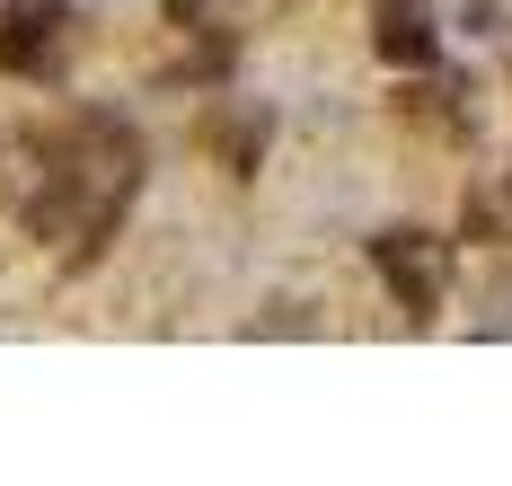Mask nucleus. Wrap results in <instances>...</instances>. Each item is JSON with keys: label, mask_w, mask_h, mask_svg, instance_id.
<instances>
[{"label": "nucleus", "mask_w": 512, "mask_h": 486, "mask_svg": "<svg viewBox=\"0 0 512 486\" xmlns=\"http://www.w3.org/2000/svg\"><path fill=\"white\" fill-rule=\"evenodd\" d=\"M53 27H62V0H18V9L0 18V62L45 71L53 62Z\"/></svg>", "instance_id": "2"}, {"label": "nucleus", "mask_w": 512, "mask_h": 486, "mask_svg": "<svg viewBox=\"0 0 512 486\" xmlns=\"http://www.w3.org/2000/svg\"><path fill=\"white\" fill-rule=\"evenodd\" d=\"M371 266L398 283V301H407L415 319H433V301H442V248H433L424 230H389V239H371Z\"/></svg>", "instance_id": "1"}, {"label": "nucleus", "mask_w": 512, "mask_h": 486, "mask_svg": "<svg viewBox=\"0 0 512 486\" xmlns=\"http://www.w3.org/2000/svg\"><path fill=\"white\" fill-rule=\"evenodd\" d=\"M371 18H380V54L389 62H433L442 54V36H433V9H424V0H380V9H371Z\"/></svg>", "instance_id": "3"}, {"label": "nucleus", "mask_w": 512, "mask_h": 486, "mask_svg": "<svg viewBox=\"0 0 512 486\" xmlns=\"http://www.w3.org/2000/svg\"><path fill=\"white\" fill-rule=\"evenodd\" d=\"M195 9H204V0H168V18H195Z\"/></svg>", "instance_id": "4"}]
</instances>
